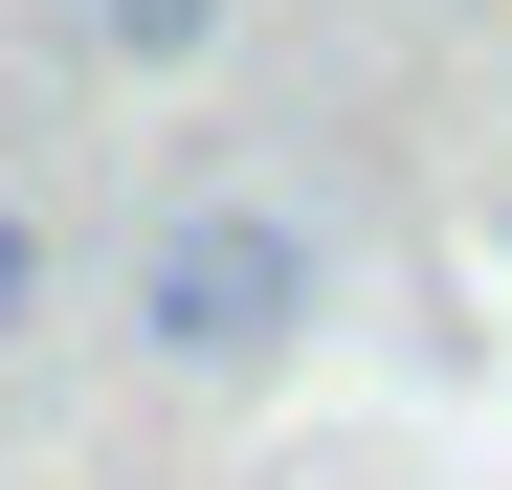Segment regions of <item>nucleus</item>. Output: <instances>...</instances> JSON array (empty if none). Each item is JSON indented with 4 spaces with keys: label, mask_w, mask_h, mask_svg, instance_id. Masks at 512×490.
Masks as SVG:
<instances>
[{
    "label": "nucleus",
    "mask_w": 512,
    "mask_h": 490,
    "mask_svg": "<svg viewBox=\"0 0 512 490\" xmlns=\"http://www.w3.org/2000/svg\"><path fill=\"white\" fill-rule=\"evenodd\" d=\"M23 335H45V223L0 201V357H23Z\"/></svg>",
    "instance_id": "7ed1b4c3"
},
{
    "label": "nucleus",
    "mask_w": 512,
    "mask_h": 490,
    "mask_svg": "<svg viewBox=\"0 0 512 490\" xmlns=\"http://www.w3.org/2000/svg\"><path fill=\"white\" fill-rule=\"evenodd\" d=\"M312 223L290 201H245V179H201V201H156V245H134V335L179 357V379H268L290 335H312Z\"/></svg>",
    "instance_id": "f257e3e1"
},
{
    "label": "nucleus",
    "mask_w": 512,
    "mask_h": 490,
    "mask_svg": "<svg viewBox=\"0 0 512 490\" xmlns=\"http://www.w3.org/2000/svg\"><path fill=\"white\" fill-rule=\"evenodd\" d=\"M90 45H112V67H201V45H223V0H90Z\"/></svg>",
    "instance_id": "f03ea898"
}]
</instances>
